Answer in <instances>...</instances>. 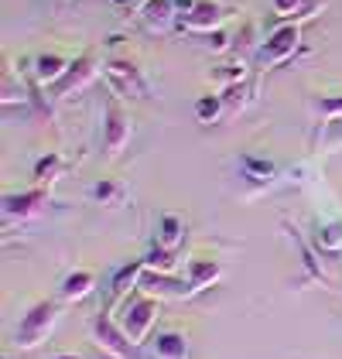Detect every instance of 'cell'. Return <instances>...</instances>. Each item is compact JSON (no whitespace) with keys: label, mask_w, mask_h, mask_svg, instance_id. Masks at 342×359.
I'll use <instances>...</instances> for the list:
<instances>
[{"label":"cell","mask_w":342,"mask_h":359,"mask_svg":"<svg viewBox=\"0 0 342 359\" xmlns=\"http://www.w3.org/2000/svg\"><path fill=\"white\" fill-rule=\"evenodd\" d=\"M58 325V302L45 298V302H34L21 315L18 329H14V346L18 349H38Z\"/></svg>","instance_id":"6da1fadb"},{"label":"cell","mask_w":342,"mask_h":359,"mask_svg":"<svg viewBox=\"0 0 342 359\" xmlns=\"http://www.w3.org/2000/svg\"><path fill=\"white\" fill-rule=\"evenodd\" d=\"M89 329H93V339H96V346H100V349H107V353H114V356H120V359H144L141 342H134V339L123 332V325L114 322L107 311L93 315Z\"/></svg>","instance_id":"7a4b0ae2"},{"label":"cell","mask_w":342,"mask_h":359,"mask_svg":"<svg viewBox=\"0 0 342 359\" xmlns=\"http://www.w3.org/2000/svg\"><path fill=\"white\" fill-rule=\"evenodd\" d=\"M301 45V25H278L267 34V41L256 45V65L260 69H274L298 52Z\"/></svg>","instance_id":"3957f363"},{"label":"cell","mask_w":342,"mask_h":359,"mask_svg":"<svg viewBox=\"0 0 342 359\" xmlns=\"http://www.w3.org/2000/svg\"><path fill=\"white\" fill-rule=\"evenodd\" d=\"M103 76H107V83H110V93H114V96L147 100V93H151V86H147V79H144V72L137 69V62H130V58H110V62L103 65Z\"/></svg>","instance_id":"277c9868"},{"label":"cell","mask_w":342,"mask_h":359,"mask_svg":"<svg viewBox=\"0 0 342 359\" xmlns=\"http://www.w3.org/2000/svg\"><path fill=\"white\" fill-rule=\"evenodd\" d=\"M158 315H161V304L154 302V294H137V298H130V302L123 304V311H120V325L123 332L134 339V342H144L147 339V332L151 325L158 322Z\"/></svg>","instance_id":"5b68a950"},{"label":"cell","mask_w":342,"mask_h":359,"mask_svg":"<svg viewBox=\"0 0 342 359\" xmlns=\"http://www.w3.org/2000/svg\"><path fill=\"white\" fill-rule=\"evenodd\" d=\"M52 205V192L48 185H34L28 192H7L4 195V216L11 222H28L34 216H41Z\"/></svg>","instance_id":"8992f818"},{"label":"cell","mask_w":342,"mask_h":359,"mask_svg":"<svg viewBox=\"0 0 342 359\" xmlns=\"http://www.w3.org/2000/svg\"><path fill=\"white\" fill-rule=\"evenodd\" d=\"M100 62H96V52H83L79 58H72L69 62V69H65V76L58 79V83L48 86V93L55 96V100H65V96H72V93H79V89H86V86L96 79V69Z\"/></svg>","instance_id":"52a82bcc"},{"label":"cell","mask_w":342,"mask_h":359,"mask_svg":"<svg viewBox=\"0 0 342 359\" xmlns=\"http://www.w3.org/2000/svg\"><path fill=\"white\" fill-rule=\"evenodd\" d=\"M130 134H134L130 116L123 113V107H120L116 100H110L107 110H103V147H107V154H110V158H120L123 147L130 144Z\"/></svg>","instance_id":"ba28073f"},{"label":"cell","mask_w":342,"mask_h":359,"mask_svg":"<svg viewBox=\"0 0 342 359\" xmlns=\"http://www.w3.org/2000/svg\"><path fill=\"white\" fill-rule=\"evenodd\" d=\"M226 25V7L216 4V0H196V7L178 18V28L182 31H196V34H209V31L223 28Z\"/></svg>","instance_id":"9c48e42d"},{"label":"cell","mask_w":342,"mask_h":359,"mask_svg":"<svg viewBox=\"0 0 342 359\" xmlns=\"http://www.w3.org/2000/svg\"><path fill=\"white\" fill-rule=\"evenodd\" d=\"M137 291L158 294V298H192L189 277H175L171 271H147V267H144Z\"/></svg>","instance_id":"30bf717a"},{"label":"cell","mask_w":342,"mask_h":359,"mask_svg":"<svg viewBox=\"0 0 342 359\" xmlns=\"http://www.w3.org/2000/svg\"><path fill=\"white\" fill-rule=\"evenodd\" d=\"M141 21L151 34H168L178 25V7H175V0H144Z\"/></svg>","instance_id":"8fae6325"},{"label":"cell","mask_w":342,"mask_h":359,"mask_svg":"<svg viewBox=\"0 0 342 359\" xmlns=\"http://www.w3.org/2000/svg\"><path fill=\"white\" fill-rule=\"evenodd\" d=\"M185 277H189V287H192V294H199V291L212 287V284L223 277V267H219V260L192 257V260L185 264Z\"/></svg>","instance_id":"7c38bea8"},{"label":"cell","mask_w":342,"mask_h":359,"mask_svg":"<svg viewBox=\"0 0 342 359\" xmlns=\"http://www.w3.org/2000/svg\"><path fill=\"white\" fill-rule=\"evenodd\" d=\"M151 356L154 359H189V339L185 332L165 329L151 339Z\"/></svg>","instance_id":"4fadbf2b"},{"label":"cell","mask_w":342,"mask_h":359,"mask_svg":"<svg viewBox=\"0 0 342 359\" xmlns=\"http://www.w3.org/2000/svg\"><path fill=\"white\" fill-rule=\"evenodd\" d=\"M325 0H274V14L285 21V25H301L315 18V11H322Z\"/></svg>","instance_id":"5bb4252c"},{"label":"cell","mask_w":342,"mask_h":359,"mask_svg":"<svg viewBox=\"0 0 342 359\" xmlns=\"http://www.w3.org/2000/svg\"><path fill=\"white\" fill-rule=\"evenodd\" d=\"M69 62H72V58L58 55V52H45V55H38V58H34V83H38V86L58 83V79L65 76Z\"/></svg>","instance_id":"9a60e30c"},{"label":"cell","mask_w":342,"mask_h":359,"mask_svg":"<svg viewBox=\"0 0 342 359\" xmlns=\"http://www.w3.org/2000/svg\"><path fill=\"white\" fill-rule=\"evenodd\" d=\"M93 287H96V274L93 271H72V274H65V280H62L58 298L62 302H83V298L93 294Z\"/></svg>","instance_id":"2e32d148"},{"label":"cell","mask_w":342,"mask_h":359,"mask_svg":"<svg viewBox=\"0 0 342 359\" xmlns=\"http://www.w3.org/2000/svg\"><path fill=\"white\" fill-rule=\"evenodd\" d=\"M223 100H226V110H233V113L247 110L256 100V79L247 76V79H240V83L226 86V89H223Z\"/></svg>","instance_id":"e0dca14e"},{"label":"cell","mask_w":342,"mask_h":359,"mask_svg":"<svg viewBox=\"0 0 342 359\" xmlns=\"http://www.w3.org/2000/svg\"><path fill=\"white\" fill-rule=\"evenodd\" d=\"M62 171H65L62 154H58V151H48V154H41V158L34 161V182H38V185H52V182L62 178Z\"/></svg>","instance_id":"ac0fdd59"},{"label":"cell","mask_w":342,"mask_h":359,"mask_svg":"<svg viewBox=\"0 0 342 359\" xmlns=\"http://www.w3.org/2000/svg\"><path fill=\"white\" fill-rule=\"evenodd\" d=\"M93 198L100 202V205H107V209H120L123 202H127V189L114 182V178H100L96 185H93Z\"/></svg>","instance_id":"d6986e66"},{"label":"cell","mask_w":342,"mask_h":359,"mask_svg":"<svg viewBox=\"0 0 342 359\" xmlns=\"http://www.w3.org/2000/svg\"><path fill=\"white\" fill-rule=\"evenodd\" d=\"M182 233H185V222L178 219L175 212H165V216L158 219V243H161V247L175 250L182 243Z\"/></svg>","instance_id":"ffe728a7"},{"label":"cell","mask_w":342,"mask_h":359,"mask_svg":"<svg viewBox=\"0 0 342 359\" xmlns=\"http://www.w3.org/2000/svg\"><path fill=\"white\" fill-rule=\"evenodd\" d=\"M226 110V100H223V93H205L196 100V116H199V123H216L219 116Z\"/></svg>","instance_id":"44dd1931"},{"label":"cell","mask_w":342,"mask_h":359,"mask_svg":"<svg viewBox=\"0 0 342 359\" xmlns=\"http://www.w3.org/2000/svg\"><path fill=\"white\" fill-rule=\"evenodd\" d=\"M141 274H144V260H134V264H127V267H120L114 274V298H120V294H127L130 287H137L141 284Z\"/></svg>","instance_id":"7402d4cb"},{"label":"cell","mask_w":342,"mask_h":359,"mask_svg":"<svg viewBox=\"0 0 342 359\" xmlns=\"http://www.w3.org/2000/svg\"><path fill=\"white\" fill-rule=\"evenodd\" d=\"M315 247H318V253H336V250H342V222H322L315 229Z\"/></svg>","instance_id":"603a6c76"},{"label":"cell","mask_w":342,"mask_h":359,"mask_svg":"<svg viewBox=\"0 0 342 359\" xmlns=\"http://www.w3.org/2000/svg\"><path fill=\"white\" fill-rule=\"evenodd\" d=\"M240 79H247V65H243V58H236V62H226V65H216L212 69V83L216 86H233L240 83Z\"/></svg>","instance_id":"cb8c5ba5"},{"label":"cell","mask_w":342,"mask_h":359,"mask_svg":"<svg viewBox=\"0 0 342 359\" xmlns=\"http://www.w3.org/2000/svg\"><path fill=\"white\" fill-rule=\"evenodd\" d=\"M175 264H178L175 250L161 247V243L154 250H147V257H144V267H147V271H175Z\"/></svg>","instance_id":"d4e9b609"},{"label":"cell","mask_w":342,"mask_h":359,"mask_svg":"<svg viewBox=\"0 0 342 359\" xmlns=\"http://www.w3.org/2000/svg\"><path fill=\"white\" fill-rule=\"evenodd\" d=\"M240 168H243V175H247L250 182H271V178H274V165H271V161H260L254 154H247V158L240 161Z\"/></svg>","instance_id":"484cf974"},{"label":"cell","mask_w":342,"mask_h":359,"mask_svg":"<svg viewBox=\"0 0 342 359\" xmlns=\"http://www.w3.org/2000/svg\"><path fill=\"white\" fill-rule=\"evenodd\" d=\"M25 100H28L25 83H18L14 72H7V76H4V107H11V103H25Z\"/></svg>","instance_id":"4316f807"},{"label":"cell","mask_w":342,"mask_h":359,"mask_svg":"<svg viewBox=\"0 0 342 359\" xmlns=\"http://www.w3.org/2000/svg\"><path fill=\"white\" fill-rule=\"evenodd\" d=\"M229 48H233V55H236V58L247 55V52L254 48V25H243V31H236ZM254 55H256V48H254Z\"/></svg>","instance_id":"83f0119b"},{"label":"cell","mask_w":342,"mask_h":359,"mask_svg":"<svg viewBox=\"0 0 342 359\" xmlns=\"http://www.w3.org/2000/svg\"><path fill=\"white\" fill-rule=\"evenodd\" d=\"M318 110L325 113L329 120H342V96H322L318 100Z\"/></svg>","instance_id":"f1b7e54d"},{"label":"cell","mask_w":342,"mask_h":359,"mask_svg":"<svg viewBox=\"0 0 342 359\" xmlns=\"http://www.w3.org/2000/svg\"><path fill=\"white\" fill-rule=\"evenodd\" d=\"M205 45H209L212 52H223V48L233 45V41H229V34L223 28H216V31H209V34H205Z\"/></svg>","instance_id":"f546056e"},{"label":"cell","mask_w":342,"mask_h":359,"mask_svg":"<svg viewBox=\"0 0 342 359\" xmlns=\"http://www.w3.org/2000/svg\"><path fill=\"white\" fill-rule=\"evenodd\" d=\"M175 7H178V18H185V14L196 7V0H175Z\"/></svg>","instance_id":"4dcf8cb0"},{"label":"cell","mask_w":342,"mask_h":359,"mask_svg":"<svg viewBox=\"0 0 342 359\" xmlns=\"http://www.w3.org/2000/svg\"><path fill=\"white\" fill-rule=\"evenodd\" d=\"M93 359H120V356H114V353H107V349H100V346H96V356Z\"/></svg>","instance_id":"1f68e13d"},{"label":"cell","mask_w":342,"mask_h":359,"mask_svg":"<svg viewBox=\"0 0 342 359\" xmlns=\"http://www.w3.org/2000/svg\"><path fill=\"white\" fill-rule=\"evenodd\" d=\"M114 4H120V7H134V4H144V0H114Z\"/></svg>","instance_id":"d6a6232c"},{"label":"cell","mask_w":342,"mask_h":359,"mask_svg":"<svg viewBox=\"0 0 342 359\" xmlns=\"http://www.w3.org/2000/svg\"><path fill=\"white\" fill-rule=\"evenodd\" d=\"M52 359H83V356H76V353H62V356H52Z\"/></svg>","instance_id":"836d02e7"}]
</instances>
